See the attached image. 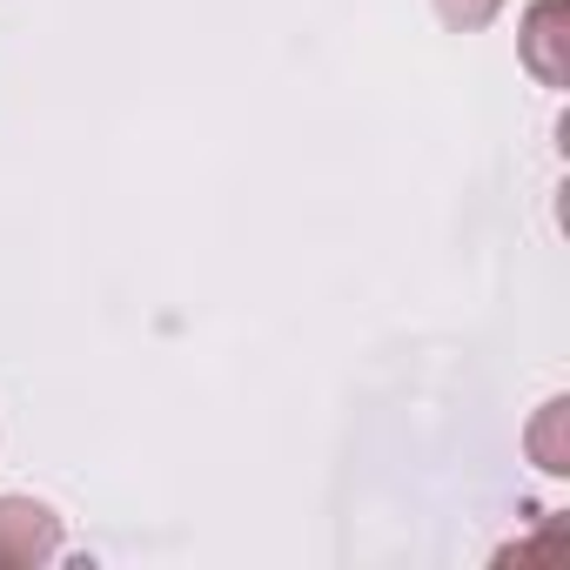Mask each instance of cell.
I'll list each match as a JSON object with an SVG mask.
<instances>
[{"label": "cell", "instance_id": "2", "mask_svg": "<svg viewBox=\"0 0 570 570\" xmlns=\"http://www.w3.org/2000/svg\"><path fill=\"white\" fill-rule=\"evenodd\" d=\"M517 55L543 88L570 81V0H530L517 28Z\"/></svg>", "mask_w": 570, "mask_h": 570}, {"label": "cell", "instance_id": "1", "mask_svg": "<svg viewBox=\"0 0 570 570\" xmlns=\"http://www.w3.org/2000/svg\"><path fill=\"white\" fill-rule=\"evenodd\" d=\"M68 543L61 517L41 497H0V570H41Z\"/></svg>", "mask_w": 570, "mask_h": 570}, {"label": "cell", "instance_id": "3", "mask_svg": "<svg viewBox=\"0 0 570 570\" xmlns=\"http://www.w3.org/2000/svg\"><path fill=\"white\" fill-rule=\"evenodd\" d=\"M563 416H570V403H563V396H550V403H543V416L530 423V456H537V470H550V476H563V470H570V456H563Z\"/></svg>", "mask_w": 570, "mask_h": 570}, {"label": "cell", "instance_id": "4", "mask_svg": "<svg viewBox=\"0 0 570 570\" xmlns=\"http://www.w3.org/2000/svg\"><path fill=\"white\" fill-rule=\"evenodd\" d=\"M436 8V21L450 28V35H483L497 14H503V0H430Z\"/></svg>", "mask_w": 570, "mask_h": 570}]
</instances>
